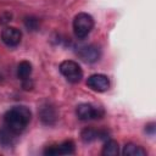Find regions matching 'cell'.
<instances>
[{
	"label": "cell",
	"instance_id": "cell-1",
	"mask_svg": "<svg viewBox=\"0 0 156 156\" xmlns=\"http://www.w3.org/2000/svg\"><path fill=\"white\" fill-rule=\"evenodd\" d=\"M30 118H32V112L28 107L13 106L5 113L4 123L9 130L18 135L26 129V127L30 122Z\"/></svg>",
	"mask_w": 156,
	"mask_h": 156
},
{
	"label": "cell",
	"instance_id": "cell-2",
	"mask_svg": "<svg viewBox=\"0 0 156 156\" xmlns=\"http://www.w3.org/2000/svg\"><path fill=\"white\" fill-rule=\"evenodd\" d=\"M94 27V20L89 13L80 12L73 18V32L78 39H84L91 32Z\"/></svg>",
	"mask_w": 156,
	"mask_h": 156
},
{
	"label": "cell",
	"instance_id": "cell-3",
	"mask_svg": "<svg viewBox=\"0 0 156 156\" xmlns=\"http://www.w3.org/2000/svg\"><path fill=\"white\" fill-rule=\"evenodd\" d=\"M60 72L71 83H78L83 78V71L80 66L72 60L62 61L60 63Z\"/></svg>",
	"mask_w": 156,
	"mask_h": 156
},
{
	"label": "cell",
	"instance_id": "cell-4",
	"mask_svg": "<svg viewBox=\"0 0 156 156\" xmlns=\"http://www.w3.org/2000/svg\"><path fill=\"white\" fill-rule=\"evenodd\" d=\"M76 113L80 121H88V119L102 118L105 115V111L101 107L93 106L91 104H80L76 108Z\"/></svg>",
	"mask_w": 156,
	"mask_h": 156
},
{
	"label": "cell",
	"instance_id": "cell-5",
	"mask_svg": "<svg viewBox=\"0 0 156 156\" xmlns=\"http://www.w3.org/2000/svg\"><path fill=\"white\" fill-rule=\"evenodd\" d=\"M87 85L98 93H102L108 90L110 88V80L105 74H91L88 79H87Z\"/></svg>",
	"mask_w": 156,
	"mask_h": 156
},
{
	"label": "cell",
	"instance_id": "cell-6",
	"mask_svg": "<svg viewBox=\"0 0 156 156\" xmlns=\"http://www.w3.org/2000/svg\"><path fill=\"white\" fill-rule=\"evenodd\" d=\"M77 54L83 61H85L88 63H93L100 58V49L93 44L79 46L77 50Z\"/></svg>",
	"mask_w": 156,
	"mask_h": 156
},
{
	"label": "cell",
	"instance_id": "cell-7",
	"mask_svg": "<svg viewBox=\"0 0 156 156\" xmlns=\"http://www.w3.org/2000/svg\"><path fill=\"white\" fill-rule=\"evenodd\" d=\"M74 154V143L72 140H66L60 145L48 146L44 150V155L56 156V155H72Z\"/></svg>",
	"mask_w": 156,
	"mask_h": 156
},
{
	"label": "cell",
	"instance_id": "cell-8",
	"mask_svg": "<svg viewBox=\"0 0 156 156\" xmlns=\"http://www.w3.org/2000/svg\"><path fill=\"white\" fill-rule=\"evenodd\" d=\"M22 33L16 27H6L1 32V40L7 46H17L21 41Z\"/></svg>",
	"mask_w": 156,
	"mask_h": 156
},
{
	"label": "cell",
	"instance_id": "cell-9",
	"mask_svg": "<svg viewBox=\"0 0 156 156\" xmlns=\"http://www.w3.org/2000/svg\"><path fill=\"white\" fill-rule=\"evenodd\" d=\"M39 117L41 119V122L44 124H48V126H51L56 122V118H57V113H56V110L50 106V105H46V106H43L39 111Z\"/></svg>",
	"mask_w": 156,
	"mask_h": 156
},
{
	"label": "cell",
	"instance_id": "cell-10",
	"mask_svg": "<svg viewBox=\"0 0 156 156\" xmlns=\"http://www.w3.org/2000/svg\"><path fill=\"white\" fill-rule=\"evenodd\" d=\"M122 154L124 156H145L146 155V150H144L139 145L129 143V144H126V146L123 147Z\"/></svg>",
	"mask_w": 156,
	"mask_h": 156
},
{
	"label": "cell",
	"instance_id": "cell-11",
	"mask_svg": "<svg viewBox=\"0 0 156 156\" xmlns=\"http://www.w3.org/2000/svg\"><path fill=\"white\" fill-rule=\"evenodd\" d=\"M30 73H32V63L29 61H26V60L21 61L17 66V77L21 80H23V79L29 78Z\"/></svg>",
	"mask_w": 156,
	"mask_h": 156
},
{
	"label": "cell",
	"instance_id": "cell-12",
	"mask_svg": "<svg viewBox=\"0 0 156 156\" xmlns=\"http://www.w3.org/2000/svg\"><path fill=\"white\" fill-rule=\"evenodd\" d=\"M118 152H119L118 143L116 140H112V139L106 140V143H105V145L102 147L101 154L104 156H116V155H118Z\"/></svg>",
	"mask_w": 156,
	"mask_h": 156
},
{
	"label": "cell",
	"instance_id": "cell-13",
	"mask_svg": "<svg viewBox=\"0 0 156 156\" xmlns=\"http://www.w3.org/2000/svg\"><path fill=\"white\" fill-rule=\"evenodd\" d=\"M16 136L17 135L15 133H12L11 130H9L7 128L1 129L0 130V144L4 146H11V145H13Z\"/></svg>",
	"mask_w": 156,
	"mask_h": 156
},
{
	"label": "cell",
	"instance_id": "cell-14",
	"mask_svg": "<svg viewBox=\"0 0 156 156\" xmlns=\"http://www.w3.org/2000/svg\"><path fill=\"white\" fill-rule=\"evenodd\" d=\"M80 139L83 140V143H91L95 139H98V130L93 129V128H84L80 133Z\"/></svg>",
	"mask_w": 156,
	"mask_h": 156
},
{
	"label": "cell",
	"instance_id": "cell-15",
	"mask_svg": "<svg viewBox=\"0 0 156 156\" xmlns=\"http://www.w3.org/2000/svg\"><path fill=\"white\" fill-rule=\"evenodd\" d=\"M24 26L28 30H37L39 28V21H38V18L29 16V17L24 18Z\"/></svg>",
	"mask_w": 156,
	"mask_h": 156
},
{
	"label": "cell",
	"instance_id": "cell-16",
	"mask_svg": "<svg viewBox=\"0 0 156 156\" xmlns=\"http://www.w3.org/2000/svg\"><path fill=\"white\" fill-rule=\"evenodd\" d=\"M11 17H12L11 13H9V12L4 13V15L0 17V23H1V24H6L9 21H11Z\"/></svg>",
	"mask_w": 156,
	"mask_h": 156
},
{
	"label": "cell",
	"instance_id": "cell-17",
	"mask_svg": "<svg viewBox=\"0 0 156 156\" xmlns=\"http://www.w3.org/2000/svg\"><path fill=\"white\" fill-rule=\"evenodd\" d=\"M23 88H24L26 90H29V89H32V88H33V83L29 80V78L23 79Z\"/></svg>",
	"mask_w": 156,
	"mask_h": 156
},
{
	"label": "cell",
	"instance_id": "cell-18",
	"mask_svg": "<svg viewBox=\"0 0 156 156\" xmlns=\"http://www.w3.org/2000/svg\"><path fill=\"white\" fill-rule=\"evenodd\" d=\"M145 132L149 134H154L155 133V123H150V124L145 126Z\"/></svg>",
	"mask_w": 156,
	"mask_h": 156
}]
</instances>
